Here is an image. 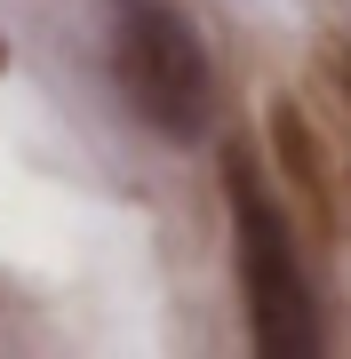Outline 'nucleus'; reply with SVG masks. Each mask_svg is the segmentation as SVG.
Masks as SVG:
<instances>
[{"label": "nucleus", "instance_id": "f257e3e1", "mask_svg": "<svg viewBox=\"0 0 351 359\" xmlns=\"http://www.w3.org/2000/svg\"><path fill=\"white\" fill-rule=\"evenodd\" d=\"M223 200H232V256H240V295H247L256 351L263 359H312L319 351V295H312V271H303L296 224L263 192L247 144L223 152Z\"/></svg>", "mask_w": 351, "mask_h": 359}, {"label": "nucleus", "instance_id": "f03ea898", "mask_svg": "<svg viewBox=\"0 0 351 359\" xmlns=\"http://www.w3.org/2000/svg\"><path fill=\"white\" fill-rule=\"evenodd\" d=\"M112 80L168 144H200L216 120V65L192 16L168 0H112Z\"/></svg>", "mask_w": 351, "mask_h": 359}, {"label": "nucleus", "instance_id": "7ed1b4c3", "mask_svg": "<svg viewBox=\"0 0 351 359\" xmlns=\"http://www.w3.org/2000/svg\"><path fill=\"white\" fill-rule=\"evenodd\" d=\"M272 144H280V160H287V176L312 192L319 216H336V176H327V152H319V136H312V120L296 112V104H272Z\"/></svg>", "mask_w": 351, "mask_h": 359}]
</instances>
